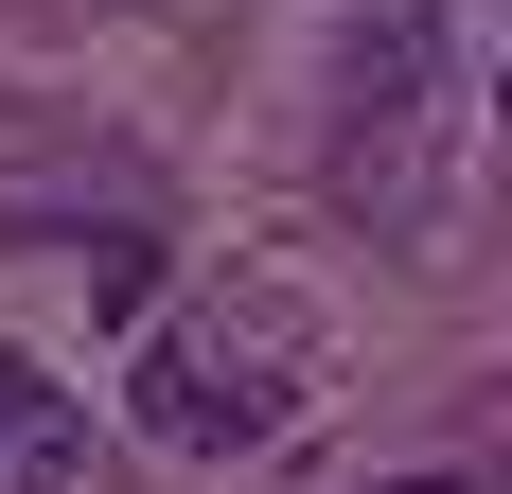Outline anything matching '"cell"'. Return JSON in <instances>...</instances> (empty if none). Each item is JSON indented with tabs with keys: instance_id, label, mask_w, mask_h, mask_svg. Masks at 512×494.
<instances>
[{
	"instance_id": "obj_4",
	"label": "cell",
	"mask_w": 512,
	"mask_h": 494,
	"mask_svg": "<svg viewBox=\"0 0 512 494\" xmlns=\"http://www.w3.org/2000/svg\"><path fill=\"white\" fill-rule=\"evenodd\" d=\"M389 494H477V477H389Z\"/></svg>"
},
{
	"instance_id": "obj_2",
	"label": "cell",
	"mask_w": 512,
	"mask_h": 494,
	"mask_svg": "<svg viewBox=\"0 0 512 494\" xmlns=\"http://www.w3.org/2000/svg\"><path fill=\"white\" fill-rule=\"evenodd\" d=\"M424 124H442V0H354L336 36V177L424 247Z\"/></svg>"
},
{
	"instance_id": "obj_5",
	"label": "cell",
	"mask_w": 512,
	"mask_h": 494,
	"mask_svg": "<svg viewBox=\"0 0 512 494\" xmlns=\"http://www.w3.org/2000/svg\"><path fill=\"white\" fill-rule=\"evenodd\" d=\"M495 124H512V89H495Z\"/></svg>"
},
{
	"instance_id": "obj_1",
	"label": "cell",
	"mask_w": 512,
	"mask_h": 494,
	"mask_svg": "<svg viewBox=\"0 0 512 494\" xmlns=\"http://www.w3.org/2000/svg\"><path fill=\"white\" fill-rule=\"evenodd\" d=\"M142 442H177V459H265L283 424H301V318L283 300H195V318H159L142 336Z\"/></svg>"
},
{
	"instance_id": "obj_3",
	"label": "cell",
	"mask_w": 512,
	"mask_h": 494,
	"mask_svg": "<svg viewBox=\"0 0 512 494\" xmlns=\"http://www.w3.org/2000/svg\"><path fill=\"white\" fill-rule=\"evenodd\" d=\"M0 494H89V406L0 371Z\"/></svg>"
}]
</instances>
